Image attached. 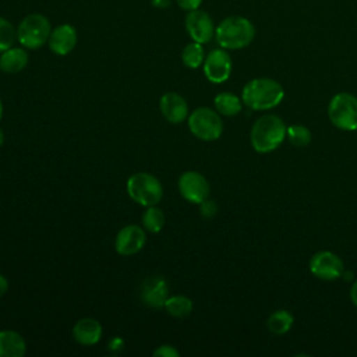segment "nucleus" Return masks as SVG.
I'll list each match as a JSON object with an SVG mask.
<instances>
[{"label":"nucleus","instance_id":"obj_1","mask_svg":"<svg viewBox=\"0 0 357 357\" xmlns=\"http://www.w3.org/2000/svg\"><path fill=\"white\" fill-rule=\"evenodd\" d=\"M283 96L282 84L266 77L248 81L241 92L243 103L251 110H271L283 100Z\"/></svg>","mask_w":357,"mask_h":357},{"label":"nucleus","instance_id":"obj_2","mask_svg":"<svg viewBox=\"0 0 357 357\" xmlns=\"http://www.w3.org/2000/svg\"><path fill=\"white\" fill-rule=\"evenodd\" d=\"M287 127L278 114H264L258 117L250 131V142L255 152L268 153L275 151L286 138Z\"/></svg>","mask_w":357,"mask_h":357},{"label":"nucleus","instance_id":"obj_3","mask_svg":"<svg viewBox=\"0 0 357 357\" xmlns=\"http://www.w3.org/2000/svg\"><path fill=\"white\" fill-rule=\"evenodd\" d=\"M254 36L255 28L252 22L240 15L227 17L215 28V38L222 49H243L252 42Z\"/></svg>","mask_w":357,"mask_h":357},{"label":"nucleus","instance_id":"obj_4","mask_svg":"<svg viewBox=\"0 0 357 357\" xmlns=\"http://www.w3.org/2000/svg\"><path fill=\"white\" fill-rule=\"evenodd\" d=\"M127 194L134 202L146 208L160 202L163 197V187L153 174L139 172L128 177Z\"/></svg>","mask_w":357,"mask_h":357},{"label":"nucleus","instance_id":"obj_5","mask_svg":"<svg viewBox=\"0 0 357 357\" xmlns=\"http://www.w3.org/2000/svg\"><path fill=\"white\" fill-rule=\"evenodd\" d=\"M52 33L50 21L39 13L29 14L22 18L17 29V40L25 49H39L43 46Z\"/></svg>","mask_w":357,"mask_h":357},{"label":"nucleus","instance_id":"obj_6","mask_svg":"<svg viewBox=\"0 0 357 357\" xmlns=\"http://www.w3.org/2000/svg\"><path fill=\"white\" fill-rule=\"evenodd\" d=\"M328 117L339 130H357V98L347 92L333 95L328 105Z\"/></svg>","mask_w":357,"mask_h":357},{"label":"nucleus","instance_id":"obj_7","mask_svg":"<svg viewBox=\"0 0 357 357\" xmlns=\"http://www.w3.org/2000/svg\"><path fill=\"white\" fill-rule=\"evenodd\" d=\"M188 128L198 139L215 141L223 132V121L218 112L209 107H198L188 116Z\"/></svg>","mask_w":357,"mask_h":357},{"label":"nucleus","instance_id":"obj_8","mask_svg":"<svg viewBox=\"0 0 357 357\" xmlns=\"http://www.w3.org/2000/svg\"><path fill=\"white\" fill-rule=\"evenodd\" d=\"M310 272L321 280H336L344 272L343 261L332 251L315 252L308 264Z\"/></svg>","mask_w":357,"mask_h":357},{"label":"nucleus","instance_id":"obj_9","mask_svg":"<svg viewBox=\"0 0 357 357\" xmlns=\"http://www.w3.org/2000/svg\"><path fill=\"white\" fill-rule=\"evenodd\" d=\"M178 192L180 195L191 202V204H201L202 201H205L209 197V183L208 180L198 172H184L180 177H178Z\"/></svg>","mask_w":357,"mask_h":357},{"label":"nucleus","instance_id":"obj_10","mask_svg":"<svg viewBox=\"0 0 357 357\" xmlns=\"http://www.w3.org/2000/svg\"><path fill=\"white\" fill-rule=\"evenodd\" d=\"M204 74L208 81L222 84L229 79L231 74V59L223 49L211 50L204 60Z\"/></svg>","mask_w":357,"mask_h":357},{"label":"nucleus","instance_id":"obj_11","mask_svg":"<svg viewBox=\"0 0 357 357\" xmlns=\"http://www.w3.org/2000/svg\"><path fill=\"white\" fill-rule=\"evenodd\" d=\"M145 243V231L138 225H127L117 233L114 240V250L123 257H130L139 252Z\"/></svg>","mask_w":357,"mask_h":357},{"label":"nucleus","instance_id":"obj_12","mask_svg":"<svg viewBox=\"0 0 357 357\" xmlns=\"http://www.w3.org/2000/svg\"><path fill=\"white\" fill-rule=\"evenodd\" d=\"M184 25L190 38L198 43H206L215 35V26H213L212 18L205 11H201V10L188 11Z\"/></svg>","mask_w":357,"mask_h":357},{"label":"nucleus","instance_id":"obj_13","mask_svg":"<svg viewBox=\"0 0 357 357\" xmlns=\"http://www.w3.org/2000/svg\"><path fill=\"white\" fill-rule=\"evenodd\" d=\"M169 297V283L162 276L146 278L139 286L141 301L151 308H160Z\"/></svg>","mask_w":357,"mask_h":357},{"label":"nucleus","instance_id":"obj_14","mask_svg":"<svg viewBox=\"0 0 357 357\" xmlns=\"http://www.w3.org/2000/svg\"><path fill=\"white\" fill-rule=\"evenodd\" d=\"M159 109L162 116L173 124H180L188 117V105L185 99L176 92L165 93L159 100Z\"/></svg>","mask_w":357,"mask_h":357},{"label":"nucleus","instance_id":"obj_15","mask_svg":"<svg viewBox=\"0 0 357 357\" xmlns=\"http://www.w3.org/2000/svg\"><path fill=\"white\" fill-rule=\"evenodd\" d=\"M47 43L54 54L66 56L77 45V31L70 24H61L52 29Z\"/></svg>","mask_w":357,"mask_h":357},{"label":"nucleus","instance_id":"obj_16","mask_svg":"<svg viewBox=\"0 0 357 357\" xmlns=\"http://www.w3.org/2000/svg\"><path fill=\"white\" fill-rule=\"evenodd\" d=\"M73 336L82 346L96 344L102 337V325L93 318H82L74 325Z\"/></svg>","mask_w":357,"mask_h":357},{"label":"nucleus","instance_id":"obj_17","mask_svg":"<svg viewBox=\"0 0 357 357\" xmlns=\"http://www.w3.org/2000/svg\"><path fill=\"white\" fill-rule=\"evenodd\" d=\"M28 53L24 47H10L0 53V70L7 74H17L28 64Z\"/></svg>","mask_w":357,"mask_h":357},{"label":"nucleus","instance_id":"obj_18","mask_svg":"<svg viewBox=\"0 0 357 357\" xmlns=\"http://www.w3.org/2000/svg\"><path fill=\"white\" fill-rule=\"evenodd\" d=\"M25 351V339L18 332L0 331V357H22Z\"/></svg>","mask_w":357,"mask_h":357},{"label":"nucleus","instance_id":"obj_19","mask_svg":"<svg viewBox=\"0 0 357 357\" xmlns=\"http://www.w3.org/2000/svg\"><path fill=\"white\" fill-rule=\"evenodd\" d=\"M215 109L219 114L233 117L237 116L243 109V100L231 92H220L213 99Z\"/></svg>","mask_w":357,"mask_h":357},{"label":"nucleus","instance_id":"obj_20","mask_svg":"<svg viewBox=\"0 0 357 357\" xmlns=\"http://www.w3.org/2000/svg\"><path fill=\"white\" fill-rule=\"evenodd\" d=\"M294 318L287 310H276L266 319L268 331L275 336H282L290 331L293 326Z\"/></svg>","mask_w":357,"mask_h":357},{"label":"nucleus","instance_id":"obj_21","mask_svg":"<svg viewBox=\"0 0 357 357\" xmlns=\"http://www.w3.org/2000/svg\"><path fill=\"white\" fill-rule=\"evenodd\" d=\"M163 307H165V310L167 311L169 315H172L174 318H184V317L191 314L192 301L187 296L176 294V296L167 297Z\"/></svg>","mask_w":357,"mask_h":357},{"label":"nucleus","instance_id":"obj_22","mask_svg":"<svg viewBox=\"0 0 357 357\" xmlns=\"http://www.w3.org/2000/svg\"><path fill=\"white\" fill-rule=\"evenodd\" d=\"M204 60L205 52L202 43L191 42L181 52V61L188 68H198L201 64H204Z\"/></svg>","mask_w":357,"mask_h":357},{"label":"nucleus","instance_id":"obj_23","mask_svg":"<svg viewBox=\"0 0 357 357\" xmlns=\"http://www.w3.org/2000/svg\"><path fill=\"white\" fill-rule=\"evenodd\" d=\"M142 225L149 233H159L165 226V213L156 205L146 206L142 215Z\"/></svg>","mask_w":357,"mask_h":357},{"label":"nucleus","instance_id":"obj_24","mask_svg":"<svg viewBox=\"0 0 357 357\" xmlns=\"http://www.w3.org/2000/svg\"><path fill=\"white\" fill-rule=\"evenodd\" d=\"M286 137L289 139V142L296 146V148H304L307 146L311 139H312V135H311V131L308 127L303 126V124H293L290 127H287V131H286Z\"/></svg>","mask_w":357,"mask_h":357},{"label":"nucleus","instance_id":"obj_25","mask_svg":"<svg viewBox=\"0 0 357 357\" xmlns=\"http://www.w3.org/2000/svg\"><path fill=\"white\" fill-rule=\"evenodd\" d=\"M17 39V31L10 21L0 17V53L13 47Z\"/></svg>","mask_w":357,"mask_h":357},{"label":"nucleus","instance_id":"obj_26","mask_svg":"<svg viewBox=\"0 0 357 357\" xmlns=\"http://www.w3.org/2000/svg\"><path fill=\"white\" fill-rule=\"evenodd\" d=\"M199 212H201V215L204 218L211 219V218H213L218 213V205H216V202L213 199H208L206 198L205 201H202L199 204Z\"/></svg>","mask_w":357,"mask_h":357},{"label":"nucleus","instance_id":"obj_27","mask_svg":"<svg viewBox=\"0 0 357 357\" xmlns=\"http://www.w3.org/2000/svg\"><path fill=\"white\" fill-rule=\"evenodd\" d=\"M155 357H178V350L172 344H162L153 351Z\"/></svg>","mask_w":357,"mask_h":357},{"label":"nucleus","instance_id":"obj_28","mask_svg":"<svg viewBox=\"0 0 357 357\" xmlns=\"http://www.w3.org/2000/svg\"><path fill=\"white\" fill-rule=\"evenodd\" d=\"M176 3L181 10L194 11V10H198L202 0H176Z\"/></svg>","mask_w":357,"mask_h":357},{"label":"nucleus","instance_id":"obj_29","mask_svg":"<svg viewBox=\"0 0 357 357\" xmlns=\"http://www.w3.org/2000/svg\"><path fill=\"white\" fill-rule=\"evenodd\" d=\"M124 346V342L120 339V337H113L109 343V349L113 350V351H120Z\"/></svg>","mask_w":357,"mask_h":357},{"label":"nucleus","instance_id":"obj_30","mask_svg":"<svg viewBox=\"0 0 357 357\" xmlns=\"http://www.w3.org/2000/svg\"><path fill=\"white\" fill-rule=\"evenodd\" d=\"M151 4L155 8H167L170 6V0H151Z\"/></svg>","mask_w":357,"mask_h":357},{"label":"nucleus","instance_id":"obj_31","mask_svg":"<svg viewBox=\"0 0 357 357\" xmlns=\"http://www.w3.org/2000/svg\"><path fill=\"white\" fill-rule=\"evenodd\" d=\"M350 300L357 307V280H354L351 289H350Z\"/></svg>","mask_w":357,"mask_h":357},{"label":"nucleus","instance_id":"obj_32","mask_svg":"<svg viewBox=\"0 0 357 357\" xmlns=\"http://www.w3.org/2000/svg\"><path fill=\"white\" fill-rule=\"evenodd\" d=\"M7 290H8V282H7L6 276H3L0 273V296H3Z\"/></svg>","mask_w":357,"mask_h":357},{"label":"nucleus","instance_id":"obj_33","mask_svg":"<svg viewBox=\"0 0 357 357\" xmlns=\"http://www.w3.org/2000/svg\"><path fill=\"white\" fill-rule=\"evenodd\" d=\"M3 142H4V132H3V130L0 128V146L3 145Z\"/></svg>","mask_w":357,"mask_h":357},{"label":"nucleus","instance_id":"obj_34","mask_svg":"<svg viewBox=\"0 0 357 357\" xmlns=\"http://www.w3.org/2000/svg\"><path fill=\"white\" fill-rule=\"evenodd\" d=\"M1 116H3V105L0 102V119H1Z\"/></svg>","mask_w":357,"mask_h":357}]
</instances>
